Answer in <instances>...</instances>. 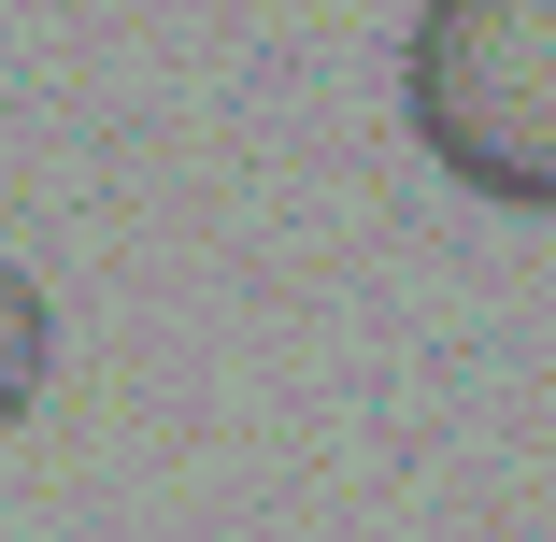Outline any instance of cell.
Listing matches in <instances>:
<instances>
[{"label":"cell","mask_w":556,"mask_h":542,"mask_svg":"<svg viewBox=\"0 0 556 542\" xmlns=\"http://www.w3.org/2000/svg\"><path fill=\"white\" fill-rule=\"evenodd\" d=\"M400 100L471 200L556 214V0H428Z\"/></svg>","instance_id":"1"},{"label":"cell","mask_w":556,"mask_h":542,"mask_svg":"<svg viewBox=\"0 0 556 542\" xmlns=\"http://www.w3.org/2000/svg\"><path fill=\"white\" fill-rule=\"evenodd\" d=\"M43 357H58V314H43V286L0 257V428L29 414V386H43Z\"/></svg>","instance_id":"2"}]
</instances>
